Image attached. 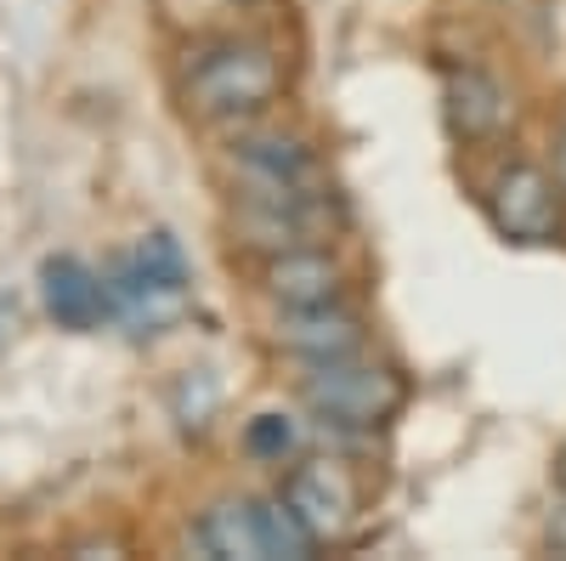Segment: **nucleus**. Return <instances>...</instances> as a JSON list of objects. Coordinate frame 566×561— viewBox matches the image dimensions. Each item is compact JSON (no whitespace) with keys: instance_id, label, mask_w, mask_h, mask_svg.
I'll return each mask as SVG.
<instances>
[{"instance_id":"nucleus-1","label":"nucleus","mask_w":566,"mask_h":561,"mask_svg":"<svg viewBox=\"0 0 566 561\" xmlns=\"http://www.w3.org/2000/svg\"><path fill=\"white\" fill-rule=\"evenodd\" d=\"M283 91V63L255 40H227L193 58L181 80V103L193 120L232 125V120H255L266 103H277Z\"/></svg>"},{"instance_id":"nucleus-2","label":"nucleus","mask_w":566,"mask_h":561,"mask_svg":"<svg viewBox=\"0 0 566 561\" xmlns=\"http://www.w3.org/2000/svg\"><path fill=\"white\" fill-rule=\"evenodd\" d=\"M301 397L317 419L340 432H374L402 408L408 386L402 374L386 368V363H363L357 352L352 357H335V363H312V374L301 381Z\"/></svg>"},{"instance_id":"nucleus-3","label":"nucleus","mask_w":566,"mask_h":561,"mask_svg":"<svg viewBox=\"0 0 566 561\" xmlns=\"http://www.w3.org/2000/svg\"><path fill=\"white\" fill-rule=\"evenodd\" d=\"M328 227H335V199L323 187H290V194H255L239 187V205H232V232L250 250H301V245H323Z\"/></svg>"},{"instance_id":"nucleus-4","label":"nucleus","mask_w":566,"mask_h":561,"mask_svg":"<svg viewBox=\"0 0 566 561\" xmlns=\"http://www.w3.org/2000/svg\"><path fill=\"white\" fill-rule=\"evenodd\" d=\"M488 216L510 245H549L560 232V181L538 165H504L493 176Z\"/></svg>"},{"instance_id":"nucleus-5","label":"nucleus","mask_w":566,"mask_h":561,"mask_svg":"<svg viewBox=\"0 0 566 561\" xmlns=\"http://www.w3.org/2000/svg\"><path fill=\"white\" fill-rule=\"evenodd\" d=\"M283 505L301 517V528L328 544V539H340L352 522H357V477L346 471L340 459H301L290 477H283Z\"/></svg>"},{"instance_id":"nucleus-6","label":"nucleus","mask_w":566,"mask_h":561,"mask_svg":"<svg viewBox=\"0 0 566 561\" xmlns=\"http://www.w3.org/2000/svg\"><path fill=\"white\" fill-rule=\"evenodd\" d=\"M272 341L283 352H295L301 363H335V357L363 352V318L346 312L340 301H328V307H277Z\"/></svg>"},{"instance_id":"nucleus-7","label":"nucleus","mask_w":566,"mask_h":561,"mask_svg":"<svg viewBox=\"0 0 566 561\" xmlns=\"http://www.w3.org/2000/svg\"><path fill=\"white\" fill-rule=\"evenodd\" d=\"M108 301H114V318H125L130 330L142 335H159L187 312V284H170V278L148 272L136 256H119L108 272Z\"/></svg>"},{"instance_id":"nucleus-8","label":"nucleus","mask_w":566,"mask_h":561,"mask_svg":"<svg viewBox=\"0 0 566 561\" xmlns=\"http://www.w3.org/2000/svg\"><path fill=\"white\" fill-rule=\"evenodd\" d=\"M40 295H45V312H52L63 330L85 335V330H103L114 318V301H108V278L97 267H85L80 256H52L40 267Z\"/></svg>"},{"instance_id":"nucleus-9","label":"nucleus","mask_w":566,"mask_h":561,"mask_svg":"<svg viewBox=\"0 0 566 561\" xmlns=\"http://www.w3.org/2000/svg\"><path fill=\"white\" fill-rule=\"evenodd\" d=\"M266 295L277 307H328L346 295V267L328 256L323 245H301V250H277L266 256Z\"/></svg>"},{"instance_id":"nucleus-10","label":"nucleus","mask_w":566,"mask_h":561,"mask_svg":"<svg viewBox=\"0 0 566 561\" xmlns=\"http://www.w3.org/2000/svg\"><path fill=\"white\" fill-rule=\"evenodd\" d=\"M232 165H239V187H255V194L323 187L312 148L295 143V136H244V143H232Z\"/></svg>"},{"instance_id":"nucleus-11","label":"nucleus","mask_w":566,"mask_h":561,"mask_svg":"<svg viewBox=\"0 0 566 561\" xmlns=\"http://www.w3.org/2000/svg\"><path fill=\"white\" fill-rule=\"evenodd\" d=\"M442 108H448L453 136H464V143H488V136L504 131V120H510L504 85L482 69H453L448 91H442Z\"/></svg>"},{"instance_id":"nucleus-12","label":"nucleus","mask_w":566,"mask_h":561,"mask_svg":"<svg viewBox=\"0 0 566 561\" xmlns=\"http://www.w3.org/2000/svg\"><path fill=\"white\" fill-rule=\"evenodd\" d=\"M199 539L210 555L227 561H261V528H255V499H221L199 517Z\"/></svg>"},{"instance_id":"nucleus-13","label":"nucleus","mask_w":566,"mask_h":561,"mask_svg":"<svg viewBox=\"0 0 566 561\" xmlns=\"http://www.w3.org/2000/svg\"><path fill=\"white\" fill-rule=\"evenodd\" d=\"M255 528H261V561H266V555H290V561H301V555L317 550V539L301 528L295 510L283 505V494H277V499H255Z\"/></svg>"},{"instance_id":"nucleus-14","label":"nucleus","mask_w":566,"mask_h":561,"mask_svg":"<svg viewBox=\"0 0 566 561\" xmlns=\"http://www.w3.org/2000/svg\"><path fill=\"white\" fill-rule=\"evenodd\" d=\"M244 443H250L255 459L283 465V459L295 454V426H290L283 414H255V419H250V432H244Z\"/></svg>"},{"instance_id":"nucleus-15","label":"nucleus","mask_w":566,"mask_h":561,"mask_svg":"<svg viewBox=\"0 0 566 561\" xmlns=\"http://www.w3.org/2000/svg\"><path fill=\"white\" fill-rule=\"evenodd\" d=\"M130 256H136L142 267H148V272L170 278V284H187V256H181V245L170 239V232H142Z\"/></svg>"},{"instance_id":"nucleus-16","label":"nucleus","mask_w":566,"mask_h":561,"mask_svg":"<svg viewBox=\"0 0 566 561\" xmlns=\"http://www.w3.org/2000/svg\"><path fill=\"white\" fill-rule=\"evenodd\" d=\"M549 550H555V555H566V505L549 517Z\"/></svg>"},{"instance_id":"nucleus-17","label":"nucleus","mask_w":566,"mask_h":561,"mask_svg":"<svg viewBox=\"0 0 566 561\" xmlns=\"http://www.w3.org/2000/svg\"><path fill=\"white\" fill-rule=\"evenodd\" d=\"M555 181H560V194H566V131H560V143H555Z\"/></svg>"},{"instance_id":"nucleus-18","label":"nucleus","mask_w":566,"mask_h":561,"mask_svg":"<svg viewBox=\"0 0 566 561\" xmlns=\"http://www.w3.org/2000/svg\"><path fill=\"white\" fill-rule=\"evenodd\" d=\"M555 482H560V494H566V448L555 454Z\"/></svg>"},{"instance_id":"nucleus-19","label":"nucleus","mask_w":566,"mask_h":561,"mask_svg":"<svg viewBox=\"0 0 566 561\" xmlns=\"http://www.w3.org/2000/svg\"><path fill=\"white\" fill-rule=\"evenodd\" d=\"M227 7H255V0H227Z\"/></svg>"}]
</instances>
